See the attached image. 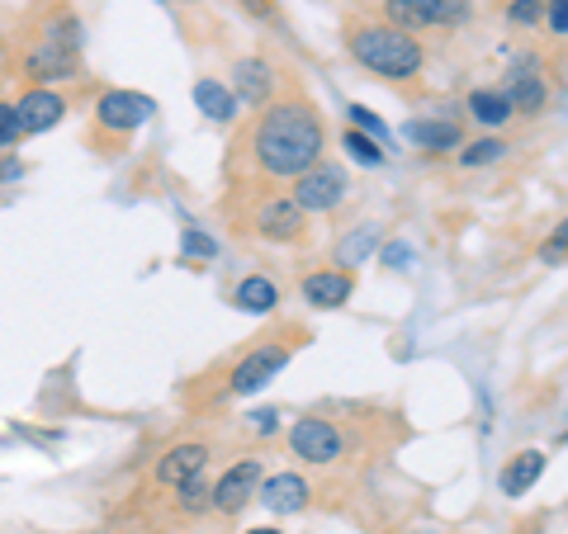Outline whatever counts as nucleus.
<instances>
[{
    "label": "nucleus",
    "mask_w": 568,
    "mask_h": 534,
    "mask_svg": "<svg viewBox=\"0 0 568 534\" xmlns=\"http://www.w3.org/2000/svg\"><path fill=\"white\" fill-rule=\"evenodd\" d=\"M284 364H290V346H284V341H265L256 350H246L242 360L233 364V373H227V393H237V398L261 393L265 383H275V373Z\"/></svg>",
    "instance_id": "obj_6"
},
{
    "label": "nucleus",
    "mask_w": 568,
    "mask_h": 534,
    "mask_svg": "<svg viewBox=\"0 0 568 534\" xmlns=\"http://www.w3.org/2000/svg\"><path fill=\"white\" fill-rule=\"evenodd\" d=\"M233 308H237V312H252V317L275 312V308H280V289H275V279H271V275H246V279H237V289H233Z\"/></svg>",
    "instance_id": "obj_17"
},
{
    "label": "nucleus",
    "mask_w": 568,
    "mask_h": 534,
    "mask_svg": "<svg viewBox=\"0 0 568 534\" xmlns=\"http://www.w3.org/2000/svg\"><path fill=\"white\" fill-rule=\"evenodd\" d=\"M246 421H252V431H256V435H275V431H280V421H284V412H280V407H261V412H252Z\"/></svg>",
    "instance_id": "obj_31"
},
{
    "label": "nucleus",
    "mask_w": 568,
    "mask_h": 534,
    "mask_svg": "<svg viewBox=\"0 0 568 534\" xmlns=\"http://www.w3.org/2000/svg\"><path fill=\"white\" fill-rule=\"evenodd\" d=\"M465 110L474 114V123H484V129H503V123H507L511 114H517V110H511V100H507L503 91H469Z\"/></svg>",
    "instance_id": "obj_21"
},
{
    "label": "nucleus",
    "mask_w": 568,
    "mask_h": 534,
    "mask_svg": "<svg viewBox=\"0 0 568 534\" xmlns=\"http://www.w3.org/2000/svg\"><path fill=\"white\" fill-rule=\"evenodd\" d=\"M342 142H346V156H351L355 166H365V171H379V166H384V142L355 133V129H351Z\"/></svg>",
    "instance_id": "obj_23"
},
{
    "label": "nucleus",
    "mask_w": 568,
    "mask_h": 534,
    "mask_svg": "<svg viewBox=\"0 0 568 534\" xmlns=\"http://www.w3.org/2000/svg\"><path fill=\"white\" fill-rule=\"evenodd\" d=\"M20 119H14V104L0 100V152H10V147H20Z\"/></svg>",
    "instance_id": "obj_27"
},
{
    "label": "nucleus",
    "mask_w": 568,
    "mask_h": 534,
    "mask_svg": "<svg viewBox=\"0 0 568 534\" xmlns=\"http://www.w3.org/2000/svg\"><path fill=\"white\" fill-rule=\"evenodd\" d=\"M204 464H209V444H200V440L171 444V450L156 459V483L181 492L185 483H194V477H204Z\"/></svg>",
    "instance_id": "obj_9"
},
{
    "label": "nucleus",
    "mask_w": 568,
    "mask_h": 534,
    "mask_svg": "<svg viewBox=\"0 0 568 534\" xmlns=\"http://www.w3.org/2000/svg\"><path fill=\"white\" fill-rule=\"evenodd\" d=\"M507 100H511V110H521V114H540V104H545V76H540V62L536 58H517V66H511V76H507Z\"/></svg>",
    "instance_id": "obj_13"
},
{
    "label": "nucleus",
    "mask_w": 568,
    "mask_h": 534,
    "mask_svg": "<svg viewBox=\"0 0 568 534\" xmlns=\"http://www.w3.org/2000/svg\"><path fill=\"white\" fill-rule=\"evenodd\" d=\"M346 119H351V129H355V133H365V137H375V142H388V129L379 123V114H375V110H365V104H351Z\"/></svg>",
    "instance_id": "obj_25"
},
{
    "label": "nucleus",
    "mask_w": 568,
    "mask_h": 534,
    "mask_svg": "<svg viewBox=\"0 0 568 534\" xmlns=\"http://www.w3.org/2000/svg\"><path fill=\"white\" fill-rule=\"evenodd\" d=\"M246 534H284V530H275V525H256V530H246Z\"/></svg>",
    "instance_id": "obj_34"
},
{
    "label": "nucleus",
    "mask_w": 568,
    "mask_h": 534,
    "mask_svg": "<svg viewBox=\"0 0 568 534\" xmlns=\"http://www.w3.org/2000/svg\"><path fill=\"white\" fill-rule=\"evenodd\" d=\"M564 256H568V218H564L555 233H549V242L540 246V260H545V265H555V260H564Z\"/></svg>",
    "instance_id": "obj_29"
},
{
    "label": "nucleus",
    "mask_w": 568,
    "mask_h": 534,
    "mask_svg": "<svg viewBox=\"0 0 568 534\" xmlns=\"http://www.w3.org/2000/svg\"><path fill=\"white\" fill-rule=\"evenodd\" d=\"M355 294V279L346 270H313L304 279V302L308 308H346Z\"/></svg>",
    "instance_id": "obj_15"
},
{
    "label": "nucleus",
    "mask_w": 568,
    "mask_h": 534,
    "mask_svg": "<svg viewBox=\"0 0 568 534\" xmlns=\"http://www.w3.org/2000/svg\"><path fill=\"white\" fill-rule=\"evenodd\" d=\"M256 502L271 515H298V511H308L313 487H308L304 473H275V477H261Z\"/></svg>",
    "instance_id": "obj_10"
},
{
    "label": "nucleus",
    "mask_w": 568,
    "mask_h": 534,
    "mask_svg": "<svg viewBox=\"0 0 568 534\" xmlns=\"http://www.w3.org/2000/svg\"><path fill=\"white\" fill-rule=\"evenodd\" d=\"M346 48L365 71H375V76H384V81H413L426 66L422 43L413 39V33L394 29V24H361L351 33Z\"/></svg>",
    "instance_id": "obj_2"
},
{
    "label": "nucleus",
    "mask_w": 568,
    "mask_h": 534,
    "mask_svg": "<svg viewBox=\"0 0 568 534\" xmlns=\"http://www.w3.org/2000/svg\"><path fill=\"white\" fill-rule=\"evenodd\" d=\"M148 119H156V100L142 91H104L95 100V129L104 137H133Z\"/></svg>",
    "instance_id": "obj_3"
},
{
    "label": "nucleus",
    "mask_w": 568,
    "mask_h": 534,
    "mask_svg": "<svg viewBox=\"0 0 568 534\" xmlns=\"http://www.w3.org/2000/svg\"><path fill=\"white\" fill-rule=\"evenodd\" d=\"M181 256H185V260H213V256H219V242H213L204 227L185 223V233H181Z\"/></svg>",
    "instance_id": "obj_24"
},
{
    "label": "nucleus",
    "mask_w": 568,
    "mask_h": 534,
    "mask_svg": "<svg viewBox=\"0 0 568 534\" xmlns=\"http://www.w3.org/2000/svg\"><path fill=\"white\" fill-rule=\"evenodd\" d=\"M379 260H384V270H407V265H413V246H407V242H388L379 251Z\"/></svg>",
    "instance_id": "obj_30"
},
{
    "label": "nucleus",
    "mask_w": 568,
    "mask_h": 534,
    "mask_svg": "<svg viewBox=\"0 0 568 534\" xmlns=\"http://www.w3.org/2000/svg\"><path fill=\"white\" fill-rule=\"evenodd\" d=\"M304 218H308V213L294 204V194H271V199L256 208V233L265 242H298V233H304Z\"/></svg>",
    "instance_id": "obj_11"
},
{
    "label": "nucleus",
    "mask_w": 568,
    "mask_h": 534,
    "mask_svg": "<svg viewBox=\"0 0 568 534\" xmlns=\"http://www.w3.org/2000/svg\"><path fill=\"white\" fill-rule=\"evenodd\" d=\"M185 6H194V0H185Z\"/></svg>",
    "instance_id": "obj_35"
},
{
    "label": "nucleus",
    "mask_w": 568,
    "mask_h": 534,
    "mask_svg": "<svg viewBox=\"0 0 568 534\" xmlns=\"http://www.w3.org/2000/svg\"><path fill=\"white\" fill-rule=\"evenodd\" d=\"M181 511H190V515L209 511V487H204V477H194V483L181 487Z\"/></svg>",
    "instance_id": "obj_28"
},
{
    "label": "nucleus",
    "mask_w": 568,
    "mask_h": 534,
    "mask_svg": "<svg viewBox=\"0 0 568 534\" xmlns=\"http://www.w3.org/2000/svg\"><path fill=\"white\" fill-rule=\"evenodd\" d=\"M403 137L417 142L422 152H455V147H459V123H450V119H440V123L413 119V123L403 129Z\"/></svg>",
    "instance_id": "obj_18"
},
{
    "label": "nucleus",
    "mask_w": 568,
    "mask_h": 534,
    "mask_svg": "<svg viewBox=\"0 0 568 534\" xmlns=\"http://www.w3.org/2000/svg\"><path fill=\"white\" fill-rule=\"evenodd\" d=\"M545 10H549V0H511L507 20L511 24H536V20H545Z\"/></svg>",
    "instance_id": "obj_26"
},
{
    "label": "nucleus",
    "mask_w": 568,
    "mask_h": 534,
    "mask_svg": "<svg viewBox=\"0 0 568 534\" xmlns=\"http://www.w3.org/2000/svg\"><path fill=\"white\" fill-rule=\"evenodd\" d=\"M375 251H379V227H369V223L365 227H351L346 242L336 246V265L351 275V270H361V265L375 256Z\"/></svg>",
    "instance_id": "obj_20"
},
{
    "label": "nucleus",
    "mask_w": 568,
    "mask_h": 534,
    "mask_svg": "<svg viewBox=\"0 0 568 534\" xmlns=\"http://www.w3.org/2000/svg\"><path fill=\"white\" fill-rule=\"evenodd\" d=\"M261 459H242V464H233L227 469L219 483L209 487V506L219 511V515H237L246 502L256 496V487H261Z\"/></svg>",
    "instance_id": "obj_8"
},
{
    "label": "nucleus",
    "mask_w": 568,
    "mask_h": 534,
    "mask_svg": "<svg viewBox=\"0 0 568 534\" xmlns=\"http://www.w3.org/2000/svg\"><path fill=\"white\" fill-rule=\"evenodd\" d=\"M507 156V142L503 137H478L469 147H459V166L465 171H484V166H497Z\"/></svg>",
    "instance_id": "obj_22"
},
{
    "label": "nucleus",
    "mask_w": 568,
    "mask_h": 534,
    "mask_svg": "<svg viewBox=\"0 0 568 534\" xmlns=\"http://www.w3.org/2000/svg\"><path fill=\"white\" fill-rule=\"evenodd\" d=\"M290 450L294 459H304V464H336V459L346 454V431L327 417H298L290 425Z\"/></svg>",
    "instance_id": "obj_4"
},
{
    "label": "nucleus",
    "mask_w": 568,
    "mask_h": 534,
    "mask_svg": "<svg viewBox=\"0 0 568 534\" xmlns=\"http://www.w3.org/2000/svg\"><path fill=\"white\" fill-rule=\"evenodd\" d=\"M323 147H327V129L313 114V104L284 100L261 110L252 133V162L265 181H298L304 171L323 162Z\"/></svg>",
    "instance_id": "obj_1"
},
{
    "label": "nucleus",
    "mask_w": 568,
    "mask_h": 534,
    "mask_svg": "<svg viewBox=\"0 0 568 534\" xmlns=\"http://www.w3.org/2000/svg\"><path fill=\"white\" fill-rule=\"evenodd\" d=\"M446 6L450 0H384V14L388 24L413 33V29H432V24H446Z\"/></svg>",
    "instance_id": "obj_14"
},
{
    "label": "nucleus",
    "mask_w": 568,
    "mask_h": 534,
    "mask_svg": "<svg viewBox=\"0 0 568 534\" xmlns=\"http://www.w3.org/2000/svg\"><path fill=\"white\" fill-rule=\"evenodd\" d=\"M545 20H549V29H555V33H568V0H549Z\"/></svg>",
    "instance_id": "obj_32"
},
{
    "label": "nucleus",
    "mask_w": 568,
    "mask_h": 534,
    "mask_svg": "<svg viewBox=\"0 0 568 534\" xmlns=\"http://www.w3.org/2000/svg\"><path fill=\"white\" fill-rule=\"evenodd\" d=\"M346 199H351V181L336 162H317L294 181V204L304 213H336Z\"/></svg>",
    "instance_id": "obj_5"
},
{
    "label": "nucleus",
    "mask_w": 568,
    "mask_h": 534,
    "mask_svg": "<svg viewBox=\"0 0 568 534\" xmlns=\"http://www.w3.org/2000/svg\"><path fill=\"white\" fill-rule=\"evenodd\" d=\"M194 104H200V114L213 119V123H233L237 119V95L227 91L223 81H213V76L194 81Z\"/></svg>",
    "instance_id": "obj_19"
},
{
    "label": "nucleus",
    "mask_w": 568,
    "mask_h": 534,
    "mask_svg": "<svg viewBox=\"0 0 568 534\" xmlns=\"http://www.w3.org/2000/svg\"><path fill=\"white\" fill-rule=\"evenodd\" d=\"M540 473H545V450H521L503 473H497V487H503V496H526L540 483Z\"/></svg>",
    "instance_id": "obj_16"
},
{
    "label": "nucleus",
    "mask_w": 568,
    "mask_h": 534,
    "mask_svg": "<svg viewBox=\"0 0 568 534\" xmlns=\"http://www.w3.org/2000/svg\"><path fill=\"white\" fill-rule=\"evenodd\" d=\"M233 95H237V104H246V110L271 104V95H275V66L261 62V58H242L233 66Z\"/></svg>",
    "instance_id": "obj_12"
},
{
    "label": "nucleus",
    "mask_w": 568,
    "mask_h": 534,
    "mask_svg": "<svg viewBox=\"0 0 568 534\" xmlns=\"http://www.w3.org/2000/svg\"><path fill=\"white\" fill-rule=\"evenodd\" d=\"M14 119H20V133L24 137L52 133L67 119V95L52 91V85H29V91L14 100Z\"/></svg>",
    "instance_id": "obj_7"
},
{
    "label": "nucleus",
    "mask_w": 568,
    "mask_h": 534,
    "mask_svg": "<svg viewBox=\"0 0 568 534\" xmlns=\"http://www.w3.org/2000/svg\"><path fill=\"white\" fill-rule=\"evenodd\" d=\"M24 166L20 162H0V185H10V181H20Z\"/></svg>",
    "instance_id": "obj_33"
}]
</instances>
